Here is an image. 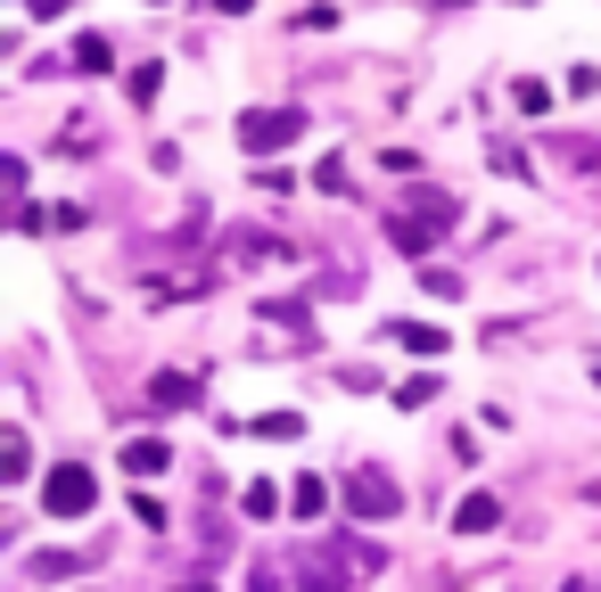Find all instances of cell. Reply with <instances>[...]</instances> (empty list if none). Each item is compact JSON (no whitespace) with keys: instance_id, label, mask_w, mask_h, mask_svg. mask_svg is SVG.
I'll return each instance as SVG.
<instances>
[{"instance_id":"obj_5","label":"cell","mask_w":601,"mask_h":592,"mask_svg":"<svg viewBox=\"0 0 601 592\" xmlns=\"http://www.w3.org/2000/svg\"><path fill=\"white\" fill-rule=\"evenodd\" d=\"M149 404H157V412H190V404H198V378H190V371H157V378H149Z\"/></svg>"},{"instance_id":"obj_11","label":"cell","mask_w":601,"mask_h":592,"mask_svg":"<svg viewBox=\"0 0 601 592\" xmlns=\"http://www.w3.org/2000/svg\"><path fill=\"white\" fill-rule=\"evenodd\" d=\"M231 247H239V264H288V247H280V239H264V230H239Z\"/></svg>"},{"instance_id":"obj_21","label":"cell","mask_w":601,"mask_h":592,"mask_svg":"<svg viewBox=\"0 0 601 592\" xmlns=\"http://www.w3.org/2000/svg\"><path fill=\"white\" fill-rule=\"evenodd\" d=\"M215 9H223V17H247V9H256V0H215Z\"/></svg>"},{"instance_id":"obj_18","label":"cell","mask_w":601,"mask_h":592,"mask_svg":"<svg viewBox=\"0 0 601 592\" xmlns=\"http://www.w3.org/2000/svg\"><path fill=\"white\" fill-rule=\"evenodd\" d=\"M264 322H280V329H305V305H297V296H280V305H264Z\"/></svg>"},{"instance_id":"obj_9","label":"cell","mask_w":601,"mask_h":592,"mask_svg":"<svg viewBox=\"0 0 601 592\" xmlns=\"http://www.w3.org/2000/svg\"><path fill=\"white\" fill-rule=\"evenodd\" d=\"M108 67H116L108 33H82V41H75V75H108Z\"/></svg>"},{"instance_id":"obj_15","label":"cell","mask_w":601,"mask_h":592,"mask_svg":"<svg viewBox=\"0 0 601 592\" xmlns=\"http://www.w3.org/2000/svg\"><path fill=\"white\" fill-rule=\"evenodd\" d=\"M428 395H437V378H428V371H412V378H396V404H404V412H421Z\"/></svg>"},{"instance_id":"obj_14","label":"cell","mask_w":601,"mask_h":592,"mask_svg":"<svg viewBox=\"0 0 601 592\" xmlns=\"http://www.w3.org/2000/svg\"><path fill=\"white\" fill-rule=\"evenodd\" d=\"M511 99H520V116H544V108H552V82L520 75V82H511Z\"/></svg>"},{"instance_id":"obj_2","label":"cell","mask_w":601,"mask_h":592,"mask_svg":"<svg viewBox=\"0 0 601 592\" xmlns=\"http://www.w3.org/2000/svg\"><path fill=\"white\" fill-rule=\"evenodd\" d=\"M297 132H305L297 108H256V116H239V148H247V157H280Z\"/></svg>"},{"instance_id":"obj_1","label":"cell","mask_w":601,"mask_h":592,"mask_svg":"<svg viewBox=\"0 0 601 592\" xmlns=\"http://www.w3.org/2000/svg\"><path fill=\"white\" fill-rule=\"evenodd\" d=\"M453 223H462V198H445V189H421V198H404L396 215H387V239H396V256H428V247H437Z\"/></svg>"},{"instance_id":"obj_8","label":"cell","mask_w":601,"mask_h":592,"mask_svg":"<svg viewBox=\"0 0 601 592\" xmlns=\"http://www.w3.org/2000/svg\"><path fill=\"white\" fill-rule=\"evenodd\" d=\"M165 470H174V453H165L157 436H132V444H124V477H165Z\"/></svg>"},{"instance_id":"obj_16","label":"cell","mask_w":601,"mask_h":592,"mask_svg":"<svg viewBox=\"0 0 601 592\" xmlns=\"http://www.w3.org/2000/svg\"><path fill=\"white\" fill-rule=\"evenodd\" d=\"M256 436H273V444H288V436H305V420H297V412H264V420H256Z\"/></svg>"},{"instance_id":"obj_4","label":"cell","mask_w":601,"mask_h":592,"mask_svg":"<svg viewBox=\"0 0 601 592\" xmlns=\"http://www.w3.org/2000/svg\"><path fill=\"white\" fill-rule=\"evenodd\" d=\"M41 502H50V519H82V511L99 502V485H91V470H82V461H67V470H50Z\"/></svg>"},{"instance_id":"obj_13","label":"cell","mask_w":601,"mask_h":592,"mask_svg":"<svg viewBox=\"0 0 601 592\" xmlns=\"http://www.w3.org/2000/svg\"><path fill=\"white\" fill-rule=\"evenodd\" d=\"M288 511H297V519H322V511H329V485H322V477H297V494H288Z\"/></svg>"},{"instance_id":"obj_3","label":"cell","mask_w":601,"mask_h":592,"mask_svg":"<svg viewBox=\"0 0 601 592\" xmlns=\"http://www.w3.org/2000/svg\"><path fill=\"white\" fill-rule=\"evenodd\" d=\"M346 511H355V519H396L404 511V485L387 470H355V477H346Z\"/></svg>"},{"instance_id":"obj_19","label":"cell","mask_w":601,"mask_h":592,"mask_svg":"<svg viewBox=\"0 0 601 592\" xmlns=\"http://www.w3.org/2000/svg\"><path fill=\"white\" fill-rule=\"evenodd\" d=\"M421 280H428V296H462V272H445V264H428Z\"/></svg>"},{"instance_id":"obj_12","label":"cell","mask_w":601,"mask_h":592,"mask_svg":"<svg viewBox=\"0 0 601 592\" xmlns=\"http://www.w3.org/2000/svg\"><path fill=\"white\" fill-rule=\"evenodd\" d=\"M239 511H247V519H280V485H273V477H256V485L239 494Z\"/></svg>"},{"instance_id":"obj_17","label":"cell","mask_w":601,"mask_h":592,"mask_svg":"<svg viewBox=\"0 0 601 592\" xmlns=\"http://www.w3.org/2000/svg\"><path fill=\"white\" fill-rule=\"evenodd\" d=\"M157 91H165V75H157V67H132V108H149Z\"/></svg>"},{"instance_id":"obj_6","label":"cell","mask_w":601,"mask_h":592,"mask_svg":"<svg viewBox=\"0 0 601 592\" xmlns=\"http://www.w3.org/2000/svg\"><path fill=\"white\" fill-rule=\"evenodd\" d=\"M453 526H462V535H494V526H503V502L494 494H462L453 502Z\"/></svg>"},{"instance_id":"obj_7","label":"cell","mask_w":601,"mask_h":592,"mask_svg":"<svg viewBox=\"0 0 601 592\" xmlns=\"http://www.w3.org/2000/svg\"><path fill=\"white\" fill-rule=\"evenodd\" d=\"M387 337H396L404 354H421V363H437V354H445V329L437 322H387Z\"/></svg>"},{"instance_id":"obj_10","label":"cell","mask_w":601,"mask_h":592,"mask_svg":"<svg viewBox=\"0 0 601 592\" xmlns=\"http://www.w3.org/2000/svg\"><path fill=\"white\" fill-rule=\"evenodd\" d=\"M26 470H33V453H26V428H9V436H0V485H17Z\"/></svg>"},{"instance_id":"obj_20","label":"cell","mask_w":601,"mask_h":592,"mask_svg":"<svg viewBox=\"0 0 601 592\" xmlns=\"http://www.w3.org/2000/svg\"><path fill=\"white\" fill-rule=\"evenodd\" d=\"M58 9H67V0H26V17H58Z\"/></svg>"}]
</instances>
